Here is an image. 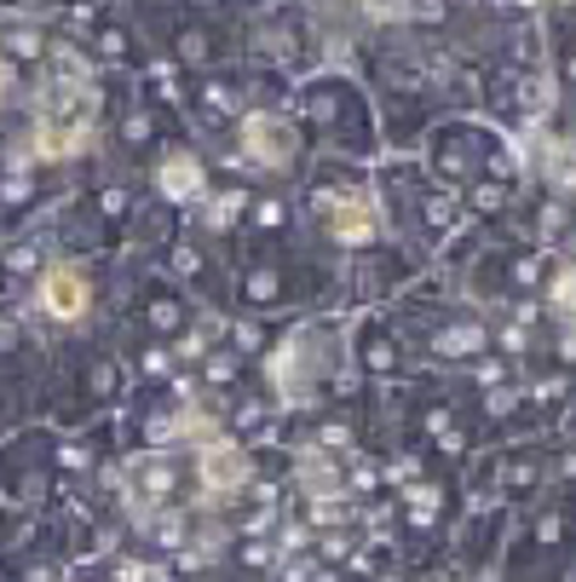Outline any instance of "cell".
<instances>
[{"label":"cell","mask_w":576,"mask_h":582,"mask_svg":"<svg viewBox=\"0 0 576 582\" xmlns=\"http://www.w3.org/2000/svg\"><path fill=\"white\" fill-rule=\"evenodd\" d=\"M41 306H47L52 317H81V312H86V283H81V272L52 266V272L41 277Z\"/></svg>","instance_id":"cell-1"},{"label":"cell","mask_w":576,"mask_h":582,"mask_svg":"<svg viewBox=\"0 0 576 582\" xmlns=\"http://www.w3.org/2000/svg\"><path fill=\"white\" fill-rule=\"evenodd\" d=\"M208 473H214L208 484H237V473H243V468H237V456H225V450H214V456H208Z\"/></svg>","instance_id":"cell-2"},{"label":"cell","mask_w":576,"mask_h":582,"mask_svg":"<svg viewBox=\"0 0 576 582\" xmlns=\"http://www.w3.org/2000/svg\"><path fill=\"white\" fill-rule=\"evenodd\" d=\"M335 225H340V237H363V231H369V214H340Z\"/></svg>","instance_id":"cell-3"}]
</instances>
